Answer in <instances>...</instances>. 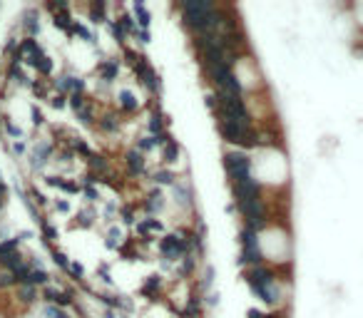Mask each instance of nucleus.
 Here are the masks:
<instances>
[{"label": "nucleus", "instance_id": "obj_13", "mask_svg": "<svg viewBox=\"0 0 363 318\" xmlns=\"http://www.w3.org/2000/svg\"><path fill=\"white\" fill-rule=\"evenodd\" d=\"M159 154H162L164 164H172V162L179 157V144H177V139H169L164 147H159Z\"/></svg>", "mask_w": 363, "mask_h": 318}, {"label": "nucleus", "instance_id": "obj_15", "mask_svg": "<svg viewBox=\"0 0 363 318\" xmlns=\"http://www.w3.org/2000/svg\"><path fill=\"white\" fill-rule=\"evenodd\" d=\"M18 286V278L13 276V271L8 266L0 263V288H15Z\"/></svg>", "mask_w": 363, "mask_h": 318}, {"label": "nucleus", "instance_id": "obj_19", "mask_svg": "<svg viewBox=\"0 0 363 318\" xmlns=\"http://www.w3.org/2000/svg\"><path fill=\"white\" fill-rule=\"evenodd\" d=\"M35 67H38V72H40V75H50V72H53V60H50L48 55H43V58L35 63Z\"/></svg>", "mask_w": 363, "mask_h": 318}, {"label": "nucleus", "instance_id": "obj_1", "mask_svg": "<svg viewBox=\"0 0 363 318\" xmlns=\"http://www.w3.org/2000/svg\"><path fill=\"white\" fill-rule=\"evenodd\" d=\"M179 15H182V25L197 35V33H207L217 25L219 10L221 5L217 3H207V0H189V3H179Z\"/></svg>", "mask_w": 363, "mask_h": 318}, {"label": "nucleus", "instance_id": "obj_14", "mask_svg": "<svg viewBox=\"0 0 363 318\" xmlns=\"http://www.w3.org/2000/svg\"><path fill=\"white\" fill-rule=\"evenodd\" d=\"M132 10H135V15H137L135 25H137L140 30H147V28H149V23H152V15L147 13V8L142 5V3H135V5H132Z\"/></svg>", "mask_w": 363, "mask_h": 318}, {"label": "nucleus", "instance_id": "obj_8", "mask_svg": "<svg viewBox=\"0 0 363 318\" xmlns=\"http://www.w3.org/2000/svg\"><path fill=\"white\" fill-rule=\"evenodd\" d=\"M142 209H145L149 216L162 214V211L167 209V196H164L162 191H149L145 199H142Z\"/></svg>", "mask_w": 363, "mask_h": 318}, {"label": "nucleus", "instance_id": "obj_10", "mask_svg": "<svg viewBox=\"0 0 363 318\" xmlns=\"http://www.w3.org/2000/svg\"><path fill=\"white\" fill-rule=\"evenodd\" d=\"M95 125L102 134H115L120 129V112H102Z\"/></svg>", "mask_w": 363, "mask_h": 318}, {"label": "nucleus", "instance_id": "obj_7", "mask_svg": "<svg viewBox=\"0 0 363 318\" xmlns=\"http://www.w3.org/2000/svg\"><path fill=\"white\" fill-rule=\"evenodd\" d=\"M115 100H117V112L120 115H135L140 110V102H137V97H135L132 90H120L115 95Z\"/></svg>", "mask_w": 363, "mask_h": 318}, {"label": "nucleus", "instance_id": "obj_12", "mask_svg": "<svg viewBox=\"0 0 363 318\" xmlns=\"http://www.w3.org/2000/svg\"><path fill=\"white\" fill-rule=\"evenodd\" d=\"M177 179H179V177H177L172 169H167V167H162V169H157V172L152 174V184H159V187H174Z\"/></svg>", "mask_w": 363, "mask_h": 318}, {"label": "nucleus", "instance_id": "obj_2", "mask_svg": "<svg viewBox=\"0 0 363 318\" xmlns=\"http://www.w3.org/2000/svg\"><path fill=\"white\" fill-rule=\"evenodd\" d=\"M221 162H224V169H226V177H229L231 184L254 177V159L244 149H234V147L226 149Z\"/></svg>", "mask_w": 363, "mask_h": 318}, {"label": "nucleus", "instance_id": "obj_5", "mask_svg": "<svg viewBox=\"0 0 363 318\" xmlns=\"http://www.w3.org/2000/svg\"><path fill=\"white\" fill-rule=\"evenodd\" d=\"M50 157H53V144H50L48 139H38L35 147H33V154H30V164H33V169H43L45 162H48Z\"/></svg>", "mask_w": 363, "mask_h": 318}, {"label": "nucleus", "instance_id": "obj_11", "mask_svg": "<svg viewBox=\"0 0 363 318\" xmlns=\"http://www.w3.org/2000/svg\"><path fill=\"white\" fill-rule=\"evenodd\" d=\"M159 231H162V224H159L154 216H145V219L137 221V234H140L142 239H149V236H154V234H159Z\"/></svg>", "mask_w": 363, "mask_h": 318}, {"label": "nucleus", "instance_id": "obj_16", "mask_svg": "<svg viewBox=\"0 0 363 318\" xmlns=\"http://www.w3.org/2000/svg\"><path fill=\"white\" fill-rule=\"evenodd\" d=\"M105 13H107V5H105V3H92V5H90V20H92V23H105V20H107Z\"/></svg>", "mask_w": 363, "mask_h": 318}, {"label": "nucleus", "instance_id": "obj_9", "mask_svg": "<svg viewBox=\"0 0 363 318\" xmlns=\"http://www.w3.org/2000/svg\"><path fill=\"white\" fill-rule=\"evenodd\" d=\"M125 164H127V169H130V174H132V177L145 174V169H147L145 154H142L137 147H135V149H130V152L125 154Z\"/></svg>", "mask_w": 363, "mask_h": 318}, {"label": "nucleus", "instance_id": "obj_6", "mask_svg": "<svg viewBox=\"0 0 363 318\" xmlns=\"http://www.w3.org/2000/svg\"><path fill=\"white\" fill-rule=\"evenodd\" d=\"M13 296H15L18 303L33 306V303L40 301V288H38V286H30V283H18V286L13 288Z\"/></svg>", "mask_w": 363, "mask_h": 318}, {"label": "nucleus", "instance_id": "obj_20", "mask_svg": "<svg viewBox=\"0 0 363 318\" xmlns=\"http://www.w3.org/2000/svg\"><path fill=\"white\" fill-rule=\"evenodd\" d=\"M5 204H8V191H5L3 182H0V214L5 211Z\"/></svg>", "mask_w": 363, "mask_h": 318}, {"label": "nucleus", "instance_id": "obj_17", "mask_svg": "<svg viewBox=\"0 0 363 318\" xmlns=\"http://www.w3.org/2000/svg\"><path fill=\"white\" fill-rule=\"evenodd\" d=\"M140 291H142L145 296H152V293H157V291H159V278H157V276H149L145 283H142V288H140Z\"/></svg>", "mask_w": 363, "mask_h": 318}, {"label": "nucleus", "instance_id": "obj_4", "mask_svg": "<svg viewBox=\"0 0 363 318\" xmlns=\"http://www.w3.org/2000/svg\"><path fill=\"white\" fill-rule=\"evenodd\" d=\"M95 72H97V80H100V82L112 85V82L117 80V75H120V60L105 58V60H100V63L95 65Z\"/></svg>", "mask_w": 363, "mask_h": 318}, {"label": "nucleus", "instance_id": "obj_18", "mask_svg": "<svg viewBox=\"0 0 363 318\" xmlns=\"http://www.w3.org/2000/svg\"><path fill=\"white\" fill-rule=\"evenodd\" d=\"M92 219H95V214H92L90 209H85V211H80V214H77V224H80V226H85V229H90V226L95 224Z\"/></svg>", "mask_w": 363, "mask_h": 318}, {"label": "nucleus", "instance_id": "obj_3", "mask_svg": "<svg viewBox=\"0 0 363 318\" xmlns=\"http://www.w3.org/2000/svg\"><path fill=\"white\" fill-rule=\"evenodd\" d=\"M172 196H174V204L179 209H194V189L187 179H177L174 187H172Z\"/></svg>", "mask_w": 363, "mask_h": 318}]
</instances>
